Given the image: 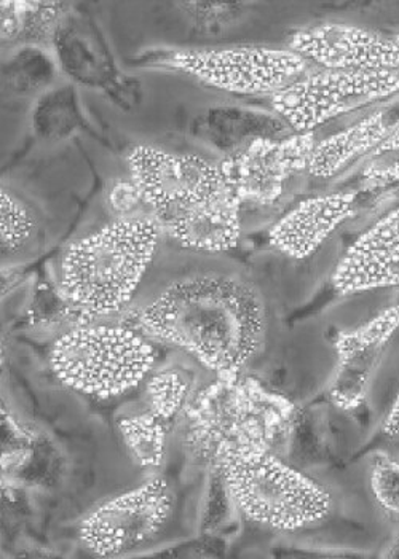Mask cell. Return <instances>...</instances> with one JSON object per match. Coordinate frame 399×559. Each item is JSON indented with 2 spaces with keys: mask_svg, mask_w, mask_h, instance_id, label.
<instances>
[{
  "mask_svg": "<svg viewBox=\"0 0 399 559\" xmlns=\"http://www.w3.org/2000/svg\"><path fill=\"white\" fill-rule=\"evenodd\" d=\"M197 253L133 300L130 328L179 347L214 377L248 374L269 345L266 295L242 266Z\"/></svg>",
  "mask_w": 399,
  "mask_h": 559,
  "instance_id": "obj_1",
  "label": "cell"
},
{
  "mask_svg": "<svg viewBox=\"0 0 399 559\" xmlns=\"http://www.w3.org/2000/svg\"><path fill=\"white\" fill-rule=\"evenodd\" d=\"M184 443L197 464L213 468L231 450L281 454L296 421V406L249 374L214 377L190 399Z\"/></svg>",
  "mask_w": 399,
  "mask_h": 559,
  "instance_id": "obj_2",
  "label": "cell"
},
{
  "mask_svg": "<svg viewBox=\"0 0 399 559\" xmlns=\"http://www.w3.org/2000/svg\"><path fill=\"white\" fill-rule=\"evenodd\" d=\"M162 236L154 217H130L72 242L61 260V297L83 314L124 311L154 263Z\"/></svg>",
  "mask_w": 399,
  "mask_h": 559,
  "instance_id": "obj_3",
  "label": "cell"
},
{
  "mask_svg": "<svg viewBox=\"0 0 399 559\" xmlns=\"http://www.w3.org/2000/svg\"><path fill=\"white\" fill-rule=\"evenodd\" d=\"M246 520L269 530H307L328 520L332 498L319 483L266 450H231L213 467Z\"/></svg>",
  "mask_w": 399,
  "mask_h": 559,
  "instance_id": "obj_4",
  "label": "cell"
},
{
  "mask_svg": "<svg viewBox=\"0 0 399 559\" xmlns=\"http://www.w3.org/2000/svg\"><path fill=\"white\" fill-rule=\"evenodd\" d=\"M154 364V346L130 325H82L50 350L51 370L64 386L99 399L137 388Z\"/></svg>",
  "mask_w": 399,
  "mask_h": 559,
  "instance_id": "obj_5",
  "label": "cell"
},
{
  "mask_svg": "<svg viewBox=\"0 0 399 559\" xmlns=\"http://www.w3.org/2000/svg\"><path fill=\"white\" fill-rule=\"evenodd\" d=\"M142 62L184 72L222 92L269 97L312 69L287 47H163L145 51Z\"/></svg>",
  "mask_w": 399,
  "mask_h": 559,
  "instance_id": "obj_6",
  "label": "cell"
},
{
  "mask_svg": "<svg viewBox=\"0 0 399 559\" xmlns=\"http://www.w3.org/2000/svg\"><path fill=\"white\" fill-rule=\"evenodd\" d=\"M399 95V72L331 71L312 68L270 96V106L293 133H315L342 116Z\"/></svg>",
  "mask_w": 399,
  "mask_h": 559,
  "instance_id": "obj_7",
  "label": "cell"
},
{
  "mask_svg": "<svg viewBox=\"0 0 399 559\" xmlns=\"http://www.w3.org/2000/svg\"><path fill=\"white\" fill-rule=\"evenodd\" d=\"M315 133H293L284 138H262L234 154L222 156V176L246 207L270 210L280 206L302 177L308 176Z\"/></svg>",
  "mask_w": 399,
  "mask_h": 559,
  "instance_id": "obj_8",
  "label": "cell"
},
{
  "mask_svg": "<svg viewBox=\"0 0 399 559\" xmlns=\"http://www.w3.org/2000/svg\"><path fill=\"white\" fill-rule=\"evenodd\" d=\"M172 489L155 477L90 513L80 526V540L99 557H116L159 536L172 513Z\"/></svg>",
  "mask_w": 399,
  "mask_h": 559,
  "instance_id": "obj_9",
  "label": "cell"
},
{
  "mask_svg": "<svg viewBox=\"0 0 399 559\" xmlns=\"http://www.w3.org/2000/svg\"><path fill=\"white\" fill-rule=\"evenodd\" d=\"M130 179L140 190L152 217L160 211L231 190L220 162L179 155L140 145L128 156Z\"/></svg>",
  "mask_w": 399,
  "mask_h": 559,
  "instance_id": "obj_10",
  "label": "cell"
},
{
  "mask_svg": "<svg viewBox=\"0 0 399 559\" xmlns=\"http://www.w3.org/2000/svg\"><path fill=\"white\" fill-rule=\"evenodd\" d=\"M54 51L72 83L101 90L120 104L137 103L140 85L120 71L103 29L89 13L71 5L58 27Z\"/></svg>",
  "mask_w": 399,
  "mask_h": 559,
  "instance_id": "obj_11",
  "label": "cell"
},
{
  "mask_svg": "<svg viewBox=\"0 0 399 559\" xmlns=\"http://www.w3.org/2000/svg\"><path fill=\"white\" fill-rule=\"evenodd\" d=\"M287 48L304 58L312 68L331 71L399 72V44L356 24H312L294 31Z\"/></svg>",
  "mask_w": 399,
  "mask_h": 559,
  "instance_id": "obj_12",
  "label": "cell"
},
{
  "mask_svg": "<svg viewBox=\"0 0 399 559\" xmlns=\"http://www.w3.org/2000/svg\"><path fill=\"white\" fill-rule=\"evenodd\" d=\"M399 330V305L384 309L350 332H340L335 377L328 397L343 412H356L366 402L382 359Z\"/></svg>",
  "mask_w": 399,
  "mask_h": 559,
  "instance_id": "obj_13",
  "label": "cell"
},
{
  "mask_svg": "<svg viewBox=\"0 0 399 559\" xmlns=\"http://www.w3.org/2000/svg\"><path fill=\"white\" fill-rule=\"evenodd\" d=\"M163 235L190 252L221 253L237 248L243 207L232 190L154 214Z\"/></svg>",
  "mask_w": 399,
  "mask_h": 559,
  "instance_id": "obj_14",
  "label": "cell"
},
{
  "mask_svg": "<svg viewBox=\"0 0 399 559\" xmlns=\"http://www.w3.org/2000/svg\"><path fill=\"white\" fill-rule=\"evenodd\" d=\"M331 281L342 295L399 287V206L377 218L350 246Z\"/></svg>",
  "mask_w": 399,
  "mask_h": 559,
  "instance_id": "obj_15",
  "label": "cell"
},
{
  "mask_svg": "<svg viewBox=\"0 0 399 559\" xmlns=\"http://www.w3.org/2000/svg\"><path fill=\"white\" fill-rule=\"evenodd\" d=\"M356 206L359 193L355 192L305 198L275 222L269 235L270 245L291 259H307L355 214Z\"/></svg>",
  "mask_w": 399,
  "mask_h": 559,
  "instance_id": "obj_16",
  "label": "cell"
},
{
  "mask_svg": "<svg viewBox=\"0 0 399 559\" xmlns=\"http://www.w3.org/2000/svg\"><path fill=\"white\" fill-rule=\"evenodd\" d=\"M394 127L388 110L379 107L350 127L326 135L315 145L308 177L319 180L335 179L353 166H361L379 147Z\"/></svg>",
  "mask_w": 399,
  "mask_h": 559,
  "instance_id": "obj_17",
  "label": "cell"
},
{
  "mask_svg": "<svg viewBox=\"0 0 399 559\" xmlns=\"http://www.w3.org/2000/svg\"><path fill=\"white\" fill-rule=\"evenodd\" d=\"M201 133L208 144L214 145L224 156L234 154L249 142L262 138H284L293 134L277 114L239 109V107H213L201 117Z\"/></svg>",
  "mask_w": 399,
  "mask_h": 559,
  "instance_id": "obj_18",
  "label": "cell"
},
{
  "mask_svg": "<svg viewBox=\"0 0 399 559\" xmlns=\"http://www.w3.org/2000/svg\"><path fill=\"white\" fill-rule=\"evenodd\" d=\"M69 9V3L3 0L0 3L2 45L12 48L23 45L54 48L58 27Z\"/></svg>",
  "mask_w": 399,
  "mask_h": 559,
  "instance_id": "obj_19",
  "label": "cell"
},
{
  "mask_svg": "<svg viewBox=\"0 0 399 559\" xmlns=\"http://www.w3.org/2000/svg\"><path fill=\"white\" fill-rule=\"evenodd\" d=\"M57 58L48 48L23 45L7 55L2 66V83L7 95L16 97H39L57 85Z\"/></svg>",
  "mask_w": 399,
  "mask_h": 559,
  "instance_id": "obj_20",
  "label": "cell"
},
{
  "mask_svg": "<svg viewBox=\"0 0 399 559\" xmlns=\"http://www.w3.org/2000/svg\"><path fill=\"white\" fill-rule=\"evenodd\" d=\"M31 121L34 133L45 142L66 141L78 133L83 114L74 83H57L37 97Z\"/></svg>",
  "mask_w": 399,
  "mask_h": 559,
  "instance_id": "obj_21",
  "label": "cell"
},
{
  "mask_svg": "<svg viewBox=\"0 0 399 559\" xmlns=\"http://www.w3.org/2000/svg\"><path fill=\"white\" fill-rule=\"evenodd\" d=\"M193 394V377L180 368H163L145 384L149 412L166 425L186 409Z\"/></svg>",
  "mask_w": 399,
  "mask_h": 559,
  "instance_id": "obj_22",
  "label": "cell"
},
{
  "mask_svg": "<svg viewBox=\"0 0 399 559\" xmlns=\"http://www.w3.org/2000/svg\"><path fill=\"white\" fill-rule=\"evenodd\" d=\"M121 436L134 461L144 468H157L165 457V437L168 425L151 412L119 421Z\"/></svg>",
  "mask_w": 399,
  "mask_h": 559,
  "instance_id": "obj_23",
  "label": "cell"
},
{
  "mask_svg": "<svg viewBox=\"0 0 399 559\" xmlns=\"http://www.w3.org/2000/svg\"><path fill=\"white\" fill-rule=\"evenodd\" d=\"M367 486L382 515L399 527V456L388 451L371 454Z\"/></svg>",
  "mask_w": 399,
  "mask_h": 559,
  "instance_id": "obj_24",
  "label": "cell"
},
{
  "mask_svg": "<svg viewBox=\"0 0 399 559\" xmlns=\"http://www.w3.org/2000/svg\"><path fill=\"white\" fill-rule=\"evenodd\" d=\"M0 230L5 255L20 252L36 231V217L19 194L9 189L0 193Z\"/></svg>",
  "mask_w": 399,
  "mask_h": 559,
  "instance_id": "obj_25",
  "label": "cell"
},
{
  "mask_svg": "<svg viewBox=\"0 0 399 559\" xmlns=\"http://www.w3.org/2000/svg\"><path fill=\"white\" fill-rule=\"evenodd\" d=\"M361 177L367 187L399 186V121L379 147L361 163Z\"/></svg>",
  "mask_w": 399,
  "mask_h": 559,
  "instance_id": "obj_26",
  "label": "cell"
},
{
  "mask_svg": "<svg viewBox=\"0 0 399 559\" xmlns=\"http://www.w3.org/2000/svg\"><path fill=\"white\" fill-rule=\"evenodd\" d=\"M180 12L192 21L196 26L203 29H213L222 24L232 23L239 19L248 9L245 3H211V2H184L179 3Z\"/></svg>",
  "mask_w": 399,
  "mask_h": 559,
  "instance_id": "obj_27",
  "label": "cell"
},
{
  "mask_svg": "<svg viewBox=\"0 0 399 559\" xmlns=\"http://www.w3.org/2000/svg\"><path fill=\"white\" fill-rule=\"evenodd\" d=\"M109 204L119 218L152 217L151 210L133 180H120L110 189Z\"/></svg>",
  "mask_w": 399,
  "mask_h": 559,
  "instance_id": "obj_28",
  "label": "cell"
},
{
  "mask_svg": "<svg viewBox=\"0 0 399 559\" xmlns=\"http://www.w3.org/2000/svg\"><path fill=\"white\" fill-rule=\"evenodd\" d=\"M382 432H384L387 439L399 440V391L394 405H391L390 412L385 416Z\"/></svg>",
  "mask_w": 399,
  "mask_h": 559,
  "instance_id": "obj_29",
  "label": "cell"
},
{
  "mask_svg": "<svg viewBox=\"0 0 399 559\" xmlns=\"http://www.w3.org/2000/svg\"><path fill=\"white\" fill-rule=\"evenodd\" d=\"M384 558H399V527L397 534L391 536V539L387 542L385 545L384 554H382Z\"/></svg>",
  "mask_w": 399,
  "mask_h": 559,
  "instance_id": "obj_30",
  "label": "cell"
},
{
  "mask_svg": "<svg viewBox=\"0 0 399 559\" xmlns=\"http://www.w3.org/2000/svg\"><path fill=\"white\" fill-rule=\"evenodd\" d=\"M395 39H397V41L399 44V34H397V36H395Z\"/></svg>",
  "mask_w": 399,
  "mask_h": 559,
  "instance_id": "obj_31",
  "label": "cell"
}]
</instances>
